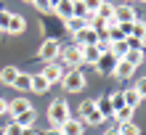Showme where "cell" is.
I'll list each match as a JSON object with an SVG mask.
<instances>
[{"label":"cell","mask_w":146,"mask_h":135,"mask_svg":"<svg viewBox=\"0 0 146 135\" xmlns=\"http://www.w3.org/2000/svg\"><path fill=\"white\" fill-rule=\"evenodd\" d=\"M3 135H21V127L16 122H11V124H5V127H3Z\"/></svg>","instance_id":"34"},{"label":"cell","mask_w":146,"mask_h":135,"mask_svg":"<svg viewBox=\"0 0 146 135\" xmlns=\"http://www.w3.org/2000/svg\"><path fill=\"white\" fill-rule=\"evenodd\" d=\"M93 109H96V98H85L82 103H80V117L85 119V117H88V114L93 111Z\"/></svg>","instance_id":"27"},{"label":"cell","mask_w":146,"mask_h":135,"mask_svg":"<svg viewBox=\"0 0 146 135\" xmlns=\"http://www.w3.org/2000/svg\"><path fill=\"white\" fill-rule=\"evenodd\" d=\"M117 135H141V127L135 122H122L117 124Z\"/></svg>","instance_id":"22"},{"label":"cell","mask_w":146,"mask_h":135,"mask_svg":"<svg viewBox=\"0 0 146 135\" xmlns=\"http://www.w3.org/2000/svg\"><path fill=\"white\" fill-rule=\"evenodd\" d=\"M42 77L48 80V85H56V82H61V77H64V66L58 64V61H50V64H45L42 66Z\"/></svg>","instance_id":"6"},{"label":"cell","mask_w":146,"mask_h":135,"mask_svg":"<svg viewBox=\"0 0 146 135\" xmlns=\"http://www.w3.org/2000/svg\"><path fill=\"white\" fill-rule=\"evenodd\" d=\"M111 74H114L117 80H127V77H133V74H135V66H130L127 61H122V58H119V61H117V66H114V72H111Z\"/></svg>","instance_id":"10"},{"label":"cell","mask_w":146,"mask_h":135,"mask_svg":"<svg viewBox=\"0 0 146 135\" xmlns=\"http://www.w3.org/2000/svg\"><path fill=\"white\" fill-rule=\"evenodd\" d=\"M42 135H61V130H58V127H48Z\"/></svg>","instance_id":"36"},{"label":"cell","mask_w":146,"mask_h":135,"mask_svg":"<svg viewBox=\"0 0 146 135\" xmlns=\"http://www.w3.org/2000/svg\"><path fill=\"white\" fill-rule=\"evenodd\" d=\"M24 3H32V0H24Z\"/></svg>","instance_id":"42"},{"label":"cell","mask_w":146,"mask_h":135,"mask_svg":"<svg viewBox=\"0 0 146 135\" xmlns=\"http://www.w3.org/2000/svg\"><path fill=\"white\" fill-rule=\"evenodd\" d=\"M135 93H138V95H141V101L146 98V77H141L138 82H135V88H133Z\"/></svg>","instance_id":"35"},{"label":"cell","mask_w":146,"mask_h":135,"mask_svg":"<svg viewBox=\"0 0 146 135\" xmlns=\"http://www.w3.org/2000/svg\"><path fill=\"white\" fill-rule=\"evenodd\" d=\"M133 111H135V109H130V106H122V109H117V111L111 114V117H114V119H117L119 124H122V122H133Z\"/></svg>","instance_id":"24"},{"label":"cell","mask_w":146,"mask_h":135,"mask_svg":"<svg viewBox=\"0 0 146 135\" xmlns=\"http://www.w3.org/2000/svg\"><path fill=\"white\" fill-rule=\"evenodd\" d=\"M122 61H127L130 66H141V64L146 61V53H143V50H127Z\"/></svg>","instance_id":"19"},{"label":"cell","mask_w":146,"mask_h":135,"mask_svg":"<svg viewBox=\"0 0 146 135\" xmlns=\"http://www.w3.org/2000/svg\"><path fill=\"white\" fill-rule=\"evenodd\" d=\"M11 16H13V11H0V32H8V24H11Z\"/></svg>","instance_id":"29"},{"label":"cell","mask_w":146,"mask_h":135,"mask_svg":"<svg viewBox=\"0 0 146 135\" xmlns=\"http://www.w3.org/2000/svg\"><path fill=\"white\" fill-rule=\"evenodd\" d=\"M56 3H58V0H50V5H53V8H56Z\"/></svg>","instance_id":"39"},{"label":"cell","mask_w":146,"mask_h":135,"mask_svg":"<svg viewBox=\"0 0 146 135\" xmlns=\"http://www.w3.org/2000/svg\"><path fill=\"white\" fill-rule=\"evenodd\" d=\"M35 119H37V111H35V109H29V111H24V114H19V117H16V124H19V127L21 130H27V127H35Z\"/></svg>","instance_id":"12"},{"label":"cell","mask_w":146,"mask_h":135,"mask_svg":"<svg viewBox=\"0 0 146 135\" xmlns=\"http://www.w3.org/2000/svg\"><path fill=\"white\" fill-rule=\"evenodd\" d=\"M130 37H138V40H143L146 43V21H133L130 24Z\"/></svg>","instance_id":"23"},{"label":"cell","mask_w":146,"mask_h":135,"mask_svg":"<svg viewBox=\"0 0 146 135\" xmlns=\"http://www.w3.org/2000/svg\"><path fill=\"white\" fill-rule=\"evenodd\" d=\"M29 85H32V74H24V72H19V77H16L13 88L19 90V93H24V90H29Z\"/></svg>","instance_id":"25"},{"label":"cell","mask_w":146,"mask_h":135,"mask_svg":"<svg viewBox=\"0 0 146 135\" xmlns=\"http://www.w3.org/2000/svg\"><path fill=\"white\" fill-rule=\"evenodd\" d=\"M37 56H40L45 64H50V61H58V56H61V43H58L56 37L42 40V45L37 48Z\"/></svg>","instance_id":"3"},{"label":"cell","mask_w":146,"mask_h":135,"mask_svg":"<svg viewBox=\"0 0 146 135\" xmlns=\"http://www.w3.org/2000/svg\"><path fill=\"white\" fill-rule=\"evenodd\" d=\"M101 122H106V119H104V117H101V114L96 111V109H93V111H90L88 117H85V124H101Z\"/></svg>","instance_id":"32"},{"label":"cell","mask_w":146,"mask_h":135,"mask_svg":"<svg viewBox=\"0 0 146 135\" xmlns=\"http://www.w3.org/2000/svg\"><path fill=\"white\" fill-rule=\"evenodd\" d=\"M114 21L117 24H133V21H138V13H135V8L133 5H114Z\"/></svg>","instance_id":"5"},{"label":"cell","mask_w":146,"mask_h":135,"mask_svg":"<svg viewBox=\"0 0 146 135\" xmlns=\"http://www.w3.org/2000/svg\"><path fill=\"white\" fill-rule=\"evenodd\" d=\"M109 53L114 56V58H125V53H127V43H125V40H117V43H111Z\"/></svg>","instance_id":"26"},{"label":"cell","mask_w":146,"mask_h":135,"mask_svg":"<svg viewBox=\"0 0 146 135\" xmlns=\"http://www.w3.org/2000/svg\"><path fill=\"white\" fill-rule=\"evenodd\" d=\"M119 93H122V101H125V106L135 109V106L141 103V95H138V93H135L133 88H130V90H119Z\"/></svg>","instance_id":"21"},{"label":"cell","mask_w":146,"mask_h":135,"mask_svg":"<svg viewBox=\"0 0 146 135\" xmlns=\"http://www.w3.org/2000/svg\"><path fill=\"white\" fill-rule=\"evenodd\" d=\"M48 80L42 77V74H32V85H29V90L32 93H48Z\"/></svg>","instance_id":"17"},{"label":"cell","mask_w":146,"mask_h":135,"mask_svg":"<svg viewBox=\"0 0 146 135\" xmlns=\"http://www.w3.org/2000/svg\"><path fill=\"white\" fill-rule=\"evenodd\" d=\"M143 3H146V0H143Z\"/></svg>","instance_id":"44"},{"label":"cell","mask_w":146,"mask_h":135,"mask_svg":"<svg viewBox=\"0 0 146 135\" xmlns=\"http://www.w3.org/2000/svg\"><path fill=\"white\" fill-rule=\"evenodd\" d=\"M82 3H85V8H88V13H90V16H96L104 0H82Z\"/></svg>","instance_id":"31"},{"label":"cell","mask_w":146,"mask_h":135,"mask_svg":"<svg viewBox=\"0 0 146 135\" xmlns=\"http://www.w3.org/2000/svg\"><path fill=\"white\" fill-rule=\"evenodd\" d=\"M32 5H35L40 13H53V5H50V0H32Z\"/></svg>","instance_id":"28"},{"label":"cell","mask_w":146,"mask_h":135,"mask_svg":"<svg viewBox=\"0 0 146 135\" xmlns=\"http://www.w3.org/2000/svg\"><path fill=\"white\" fill-rule=\"evenodd\" d=\"M125 3H127V5H130V3H133V0H125Z\"/></svg>","instance_id":"41"},{"label":"cell","mask_w":146,"mask_h":135,"mask_svg":"<svg viewBox=\"0 0 146 135\" xmlns=\"http://www.w3.org/2000/svg\"><path fill=\"white\" fill-rule=\"evenodd\" d=\"M0 135H3V130H0Z\"/></svg>","instance_id":"43"},{"label":"cell","mask_w":146,"mask_h":135,"mask_svg":"<svg viewBox=\"0 0 146 135\" xmlns=\"http://www.w3.org/2000/svg\"><path fill=\"white\" fill-rule=\"evenodd\" d=\"M64 61V66H69V69H77V66L82 64V53H80V48L77 45H66L61 48V56H58Z\"/></svg>","instance_id":"4"},{"label":"cell","mask_w":146,"mask_h":135,"mask_svg":"<svg viewBox=\"0 0 146 135\" xmlns=\"http://www.w3.org/2000/svg\"><path fill=\"white\" fill-rule=\"evenodd\" d=\"M58 130H61V135H82L85 132V124L80 119H66L64 124H58Z\"/></svg>","instance_id":"9"},{"label":"cell","mask_w":146,"mask_h":135,"mask_svg":"<svg viewBox=\"0 0 146 135\" xmlns=\"http://www.w3.org/2000/svg\"><path fill=\"white\" fill-rule=\"evenodd\" d=\"M21 135H40L35 127H27V130H21Z\"/></svg>","instance_id":"38"},{"label":"cell","mask_w":146,"mask_h":135,"mask_svg":"<svg viewBox=\"0 0 146 135\" xmlns=\"http://www.w3.org/2000/svg\"><path fill=\"white\" fill-rule=\"evenodd\" d=\"M29 109H32V103H29V98H13V101H8V114H11L13 117V119H16V117H19V114H24V111H29Z\"/></svg>","instance_id":"8"},{"label":"cell","mask_w":146,"mask_h":135,"mask_svg":"<svg viewBox=\"0 0 146 135\" xmlns=\"http://www.w3.org/2000/svg\"><path fill=\"white\" fill-rule=\"evenodd\" d=\"M96 111H98L101 117H104V119L114 114V109H111V101H109V95H98V98H96Z\"/></svg>","instance_id":"13"},{"label":"cell","mask_w":146,"mask_h":135,"mask_svg":"<svg viewBox=\"0 0 146 135\" xmlns=\"http://www.w3.org/2000/svg\"><path fill=\"white\" fill-rule=\"evenodd\" d=\"M117 61H119V58H114L111 53H101L98 61L93 64V66H96L98 74H111V72H114V66H117Z\"/></svg>","instance_id":"7"},{"label":"cell","mask_w":146,"mask_h":135,"mask_svg":"<svg viewBox=\"0 0 146 135\" xmlns=\"http://www.w3.org/2000/svg\"><path fill=\"white\" fill-rule=\"evenodd\" d=\"M104 135H117V130H114V132H104Z\"/></svg>","instance_id":"40"},{"label":"cell","mask_w":146,"mask_h":135,"mask_svg":"<svg viewBox=\"0 0 146 135\" xmlns=\"http://www.w3.org/2000/svg\"><path fill=\"white\" fill-rule=\"evenodd\" d=\"M48 119L53 127H58V124H64L66 119H72V111H69V103H66L64 98H56L53 103L48 106Z\"/></svg>","instance_id":"1"},{"label":"cell","mask_w":146,"mask_h":135,"mask_svg":"<svg viewBox=\"0 0 146 135\" xmlns=\"http://www.w3.org/2000/svg\"><path fill=\"white\" fill-rule=\"evenodd\" d=\"M96 16H98V19H104V21H111V19H114V3H109V0H104Z\"/></svg>","instance_id":"20"},{"label":"cell","mask_w":146,"mask_h":135,"mask_svg":"<svg viewBox=\"0 0 146 135\" xmlns=\"http://www.w3.org/2000/svg\"><path fill=\"white\" fill-rule=\"evenodd\" d=\"M96 48H98V53H109L111 40H109V37H98V40H96Z\"/></svg>","instance_id":"33"},{"label":"cell","mask_w":146,"mask_h":135,"mask_svg":"<svg viewBox=\"0 0 146 135\" xmlns=\"http://www.w3.org/2000/svg\"><path fill=\"white\" fill-rule=\"evenodd\" d=\"M109 101H111V109H114V111H117V109H122L125 106V101H122V93H111V95H109Z\"/></svg>","instance_id":"30"},{"label":"cell","mask_w":146,"mask_h":135,"mask_svg":"<svg viewBox=\"0 0 146 135\" xmlns=\"http://www.w3.org/2000/svg\"><path fill=\"white\" fill-rule=\"evenodd\" d=\"M72 8H74V0H58L56 8H53V13H58L61 19H69V16H72Z\"/></svg>","instance_id":"16"},{"label":"cell","mask_w":146,"mask_h":135,"mask_svg":"<svg viewBox=\"0 0 146 135\" xmlns=\"http://www.w3.org/2000/svg\"><path fill=\"white\" fill-rule=\"evenodd\" d=\"M80 53H82V64H90V66L96 64V61H98V56H101L96 45H85V48H80Z\"/></svg>","instance_id":"15"},{"label":"cell","mask_w":146,"mask_h":135,"mask_svg":"<svg viewBox=\"0 0 146 135\" xmlns=\"http://www.w3.org/2000/svg\"><path fill=\"white\" fill-rule=\"evenodd\" d=\"M58 85L66 93H80V90H85V74L80 69H69V72H64V77H61Z\"/></svg>","instance_id":"2"},{"label":"cell","mask_w":146,"mask_h":135,"mask_svg":"<svg viewBox=\"0 0 146 135\" xmlns=\"http://www.w3.org/2000/svg\"><path fill=\"white\" fill-rule=\"evenodd\" d=\"M16 77H19V69H16V66H5V69L0 72V82H3V85H11L13 88Z\"/></svg>","instance_id":"18"},{"label":"cell","mask_w":146,"mask_h":135,"mask_svg":"<svg viewBox=\"0 0 146 135\" xmlns=\"http://www.w3.org/2000/svg\"><path fill=\"white\" fill-rule=\"evenodd\" d=\"M0 114H8V101L0 98Z\"/></svg>","instance_id":"37"},{"label":"cell","mask_w":146,"mask_h":135,"mask_svg":"<svg viewBox=\"0 0 146 135\" xmlns=\"http://www.w3.org/2000/svg\"><path fill=\"white\" fill-rule=\"evenodd\" d=\"M64 27H66L69 35H77L80 29L88 27V21H85V19H77V16H69V19H64Z\"/></svg>","instance_id":"14"},{"label":"cell","mask_w":146,"mask_h":135,"mask_svg":"<svg viewBox=\"0 0 146 135\" xmlns=\"http://www.w3.org/2000/svg\"><path fill=\"white\" fill-rule=\"evenodd\" d=\"M24 29H27L24 16H21V13H13V16H11V24H8V35H24Z\"/></svg>","instance_id":"11"}]
</instances>
